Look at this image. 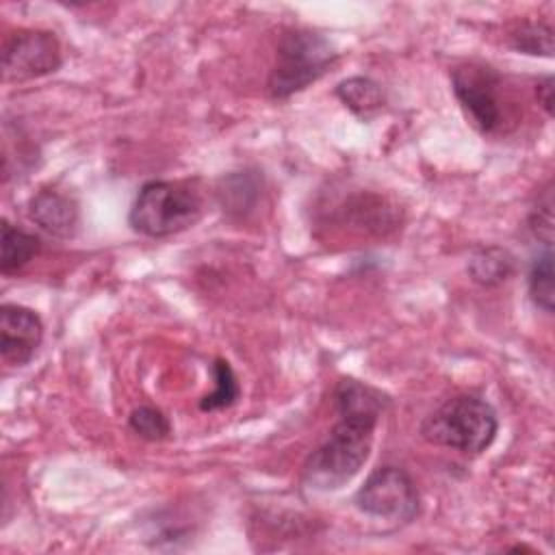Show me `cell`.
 <instances>
[{"label": "cell", "instance_id": "obj_1", "mask_svg": "<svg viewBox=\"0 0 555 555\" xmlns=\"http://www.w3.org/2000/svg\"><path fill=\"white\" fill-rule=\"evenodd\" d=\"M338 423L327 440L304 462V483L314 490H338L349 483L371 453L373 431L388 405V397L358 379L345 377L334 388Z\"/></svg>", "mask_w": 555, "mask_h": 555}, {"label": "cell", "instance_id": "obj_2", "mask_svg": "<svg viewBox=\"0 0 555 555\" xmlns=\"http://www.w3.org/2000/svg\"><path fill=\"white\" fill-rule=\"evenodd\" d=\"M418 431L429 444L479 455L494 442L499 416L486 399L477 395H455L429 412Z\"/></svg>", "mask_w": 555, "mask_h": 555}, {"label": "cell", "instance_id": "obj_3", "mask_svg": "<svg viewBox=\"0 0 555 555\" xmlns=\"http://www.w3.org/2000/svg\"><path fill=\"white\" fill-rule=\"evenodd\" d=\"M204 215V199L182 180L145 182L128 212L134 232L150 238H165L193 228Z\"/></svg>", "mask_w": 555, "mask_h": 555}, {"label": "cell", "instance_id": "obj_4", "mask_svg": "<svg viewBox=\"0 0 555 555\" xmlns=\"http://www.w3.org/2000/svg\"><path fill=\"white\" fill-rule=\"evenodd\" d=\"M336 61L338 52L325 35L308 28L284 30L275 48L267 91L273 100H286L319 80Z\"/></svg>", "mask_w": 555, "mask_h": 555}, {"label": "cell", "instance_id": "obj_5", "mask_svg": "<svg viewBox=\"0 0 555 555\" xmlns=\"http://www.w3.org/2000/svg\"><path fill=\"white\" fill-rule=\"evenodd\" d=\"M353 501L362 514L392 522H410L421 509L414 479L395 464L377 466L358 488Z\"/></svg>", "mask_w": 555, "mask_h": 555}, {"label": "cell", "instance_id": "obj_6", "mask_svg": "<svg viewBox=\"0 0 555 555\" xmlns=\"http://www.w3.org/2000/svg\"><path fill=\"white\" fill-rule=\"evenodd\" d=\"M501 85V74L490 65L466 63L451 72V87L457 102L483 134H492L503 126Z\"/></svg>", "mask_w": 555, "mask_h": 555}, {"label": "cell", "instance_id": "obj_7", "mask_svg": "<svg viewBox=\"0 0 555 555\" xmlns=\"http://www.w3.org/2000/svg\"><path fill=\"white\" fill-rule=\"evenodd\" d=\"M61 63V43L50 30H17L4 41L2 72L9 82H24L54 74Z\"/></svg>", "mask_w": 555, "mask_h": 555}, {"label": "cell", "instance_id": "obj_8", "mask_svg": "<svg viewBox=\"0 0 555 555\" xmlns=\"http://www.w3.org/2000/svg\"><path fill=\"white\" fill-rule=\"evenodd\" d=\"M43 340L39 314L20 304L0 308V356L11 366H24L33 360Z\"/></svg>", "mask_w": 555, "mask_h": 555}, {"label": "cell", "instance_id": "obj_9", "mask_svg": "<svg viewBox=\"0 0 555 555\" xmlns=\"http://www.w3.org/2000/svg\"><path fill=\"white\" fill-rule=\"evenodd\" d=\"M28 217L50 236L69 238L78 230L80 212L74 197L56 191L41 189L28 202Z\"/></svg>", "mask_w": 555, "mask_h": 555}, {"label": "cell", "instance_id": "obj_10", "mask_svg": "<svg viewBox=\"0 0 555 555\" xmlns=\"http://www.w3.org/2000/svg\"><path fill=\"white\" fill-rule=\"evenodd\" d=\"M334 93L353 115L362 119L375 115L386 102L379 82L369 76H349L336 85Z\"/></svg>", "mask_w": 555, "mask_h": 555}, {"label": "cell", "instance_id": "obj_11", "mask_svg": "<svg viewBox=\"0 0 555 555\" xmlns=\"http://www.w3.org/2000/svg\"><path fill=\"white\" fill-rule=\"evenodd\" d=\"M2 254H0V271L2 275H13L24 269L41 249L39 236L11 225L2 219Z\"/></svg>", "mask_w": 555, "mask_h": 555}, {"label": "cell", "instance_id": "obj_12", "mask_svg": "<svg viewBox=\"0 0 555 555\" xmlns=\"http://www.w3.org/2000/svg\"><path fill=\"white\" fill-rule=\"evenodd\" d=\"M514 271V258L503 247H481L468 260V273L473 282L481 286H499Z\"/></svg>", "mask_w": 555, "mask_h": 555}, {"label": "cell", "instance_id": "obj_13", "mask_svg": "<svg viewBox=\"0 0 555 555\" xmlns=\"http://www.w3.org/2000/svg\"><path fill=\"white\" fill-rule=\"evenodd\" d=\"M212 379H215V388H212V392H208L199 399V410L212 412V410H223V408L234 405L241 395V386H238V379L228 360L215 358Z\"/></svg>", "mask_w": 555, "mask_h": 555}, {"label": "cell", "instance_id": "obj_14", "mask_svg": "<svg viewBox=\"0 0 555 555\" xmlns=\"http://www.w3.org/2000/svg\"><path fill=\"white\" fill-rule=\"evenodd\" d=\"M527 286H529V297L531 301L544 310L546 314L553 312V301H555V286H553V251L551 247H546L533 262L529 269V278H527Z\"/></svg>", "mask_w": 555, "mask_h": 555}, {"label": "cell", "instance_id": "obj_15", "mask_svg": "<svg viewBox=\"0 0 555 555\" xmlns=\"http://www.w3.org/2000/svg\"><path fill=\"white\" fill-rule=\"evenodd\" d=\"M509 43L514 50L533 56H553V28L544 22H522L512 35Z\"/></svg>", "mask_w": 555, "mask_h": 555}, {"label": "cell", "instance_id": "obj_16", "mask_svg": "<svg viewBox=\"0 0 555 555\" xmlns=\"http://www.w3.org/2000/svg\"><path fill=\"white\" fill-rule=\"evenodd\" d=\"M128 427L132 434H137L143 440L158 442L169 438L171 423L169 418L154 405H139L128 416Z\"/></svg>", "mask_w": 555, "mask_h": 555}, {"label": "cell", "instance_id": "obj_17", "mask_svg": "<svg viewBox=\"0 0 555 555\" xmlns=\"http://www.w3.org/2000/svg\"><path fill=\"white\" fill-rule=\"evenodd\" d=\"M529 228L535 234V238L544 243V247L553 245V191H551V182L544 186L542 195L538 197L535 206L529 212Z\"/></svg>", "mask_w": 555, "mask_h": 555}, {"label": "cell", "instance_id": "obj_18", "mask_svg": "<svg viewBox=\"0 0 555 555\" xmlns=\"http://www.w3.org/2000/svg\"><path fill=\"white\" fill-rule=\"evenodd\" d=\"M535 95H538V104L544 108V113L551 117L553 115V76H544L538 85H535Z\"/></svg>", "mask_w": 555, "mask_h": 555}]
</instances>
